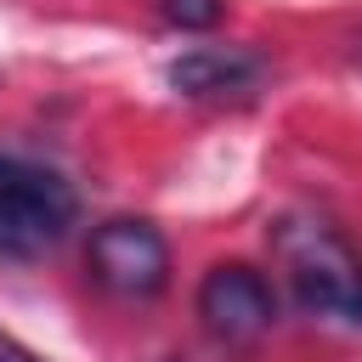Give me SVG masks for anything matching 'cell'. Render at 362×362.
Segmentation results:
<instances>
[{"instance_id": "obj_2", "label": "cell", "mask_w": 362, "mask_h": 362, "mask_svg": "<svg viewBox=\"0 0 362 362\" xmlns=\"http://www.w3.org/2000/svg\"><path fill=\"white\" fill-rule=\"evenodd\" d=\"M74 215H79V198L57 170L11 153L0 158V255L6 260H40L68 238Z\"/></svg>"}, {"instance_id": "obj_7", "label": "cell", "mask_w": 362, "mask_h": 362, "mask_svg": "<svg viewBox=\"0 0 362 362\" xmlns=\"http://www.w3.org/2000/svg\"><path fill=\"white\" fill-rule=\"evenodd\" d=\"M0 362H40V356H34V351H28L23 339H11V334L0 328Z\"/></svg>"}, {"instance_id": "obj_3", "label": "cell", "mask_w": 362, "mask_h": 362, "mask_svg": "<svg viewBox=\"0 0 362 362\" xmlns=\"http://www.w3.org/2000/svg\"><path fill=\"white\" fill-rule=\"evenodd\" d=\"M85 266H90V277L107 294H119V300H153L170 283V243H164V232L153 221L113 215V221H102L90 232Z\"/></svg>"}, {"instance_id": "obj_5", "label": "cell", "mask_w": 362, "mask_h": 362, "mask_svg": "<svg viewBox=\"0 0 362 362\" xmlns=\"http://www.w3.org/2000/svg\"><path fill=\"white\" fill-rule=\"evenodd\" d=\"M260 74H266V62L255 51H238V45H198V51L170 62V85L181 96H198V102H209V96H249L260 85Z\"/></svg>"}, {"instance_id": "obj_1", "label": "cell", "mask_w": 362, "mask_h": 362, "mask_svg": "<svg viewBox=\"0 0 362 362\" xmlns=\"http://www.w3.org/2000/svg\"><path fill=\"white\" fill-rule=\"evenodd\" d=\"M272 255L311 317L362 322V255L311 215H283L272 226Z\"/></svg>"}, {"instance_id": "obj_6", "label": "cell", "mask_w": 362, "mask_h": 362, "mask_svg": "<svg viewBox=\"0 0 362 362\" xmlns=\"http://www.w3.org/2000/svg\"><path fill=\"white\" fill-rule=\"evenodd\" d=\"M158 11H164L170 28L204 34V28H215V23L226 17V0H158Z\"/></svg>"}, {"instance_id": "obj_4", "label": "cell", "mask_w": 362, "mask_h": 362, "mask_svg": "<svg viewBox=\"0 0 362 362\" xmlns=\"http://www.w3.org/2000/svg\"><path fill=\"white\" fill-rule=\"evenodd\" d=\"M198 317H204V328L221 345H255L272 328V317H277V294H272V283L255 266L221 260L198 283Z\"/></svg>"}]
</instances>
